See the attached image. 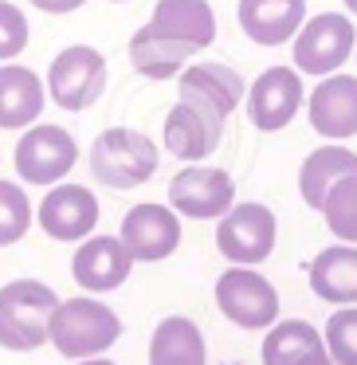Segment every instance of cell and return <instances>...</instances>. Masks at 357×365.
Listing matches in <instances>:
<instances>
[{
  "label": "cell",
  "instance_id": "6da1fadb",
  "mask_svg": "<svg viewBox=\"0 0 357 365\" xmlns=\"http://www.w3.org/2000/svg\"><path fill=\"white\" fill-rule=\"evenodd\" d=\"M122 338V318L114 307L98 302L95 294L79 299H59L56 314L48 326V341L71 361L83 357H103L114 341Z\"/></svg>",
  "mask_w": 357,
  "mask_h": 365
},
{
  "label": "cell",
  "instance_id": "7a4b0ae2",
  "mask_svg": "<svg viewBox=\"0 0 357 365\" xmlns=\"http://www.w3.org/2000/svg\"><path fill=\"white\" fill-rule=\"evenodd\" d=\"M59 294L40 279H12L0 287V346L12 354H32L48 346V326Z\"/></svg>",
  "mask_w": 357,
  "mask_h": 365
},
{
  "label": "cell",
  "instance_id": "3957f363",
  "mask_svg": "<svg viewBox=\"0 0 357 365\" xmlns=\"http://www.w3.org/2000/svg\"><path fill=\"white\" fill-rule=\"evenodd\" d=\"M157 173V142L142 130L110 126L90 145V177L106 189H138Z\"/></svg>",
  "mask_w": 357,
  "mask_h": 365
},
{
  "label": "cell",
  "instance_id": "277c9868",
  "mask_svg": "<svg viewBox=\"0 0 357 365\" xmlns=\"http://www.w3.org/2000/svg\"><path fill=\"white\" fill-rule=\"evenodd\" d=\"M357 48V28L346 12H318L306 16V24L299 28V36L291 40L294 67L310 79H326V75L341 71L353 59Z\"/></svg>",
  "mask_w": 357,
  "mask_h": 365
},
{
  "label": "cell",
  "instance_id": "5b68a950",
  "mask_svg": "<svg viewBox=\"0 0 357 365\" xmlns=\"http://www.w3.org/2000/svg\"><path fill=\"white\" fill-rule=\"evenodd\" d=\"M106 56L90 43H71L63 48L48 67V98L59 106V110L83 114L103 98L106 91Z\"/></svg>",
  "mask_w": 357,
  "mask_h": 365
},
{
  "label": "cell",
  "instance_id": "8992f818",
  "mask_svg": "<svg viewBox=\"0 0 357 365\" xmlns=\"http://www.w3.org/2000/svg\"><path fill=\"white\" fill-rule=\"evenodd\" d=\"M279 240V220L267 205L259 200H244L232 205L228 212L216 220V252L236 267H259L271 259Z\"/></svg>",
  "mask_w": 357,
  "mask_h": 365
},
{
  "label": "cell",
  "instance_id": "52a82bcc",
  "mask_svg": "<svg viewBox=\"0 0 357 365\" xmlns=\"http://www.w3.org/2000/svg\"><path fill=\"white\" fill-rule=\"evenodd\" d=\"M216 307L239 330H271L279 322V291L263 271L255 267H236L220 271L216 279Z\"/></svg>",
  "mask_w": 357,
  "mask_h": 365
},
{
  "label": "cell",
  "instance_id": "ba28073f",
  "mask_svg": "<svg viewBox=\"0 0 357 365\" xmlns=\"http://www.w3.org/2000/svg\"><path fill=\"white\" fill-rule=\"evenodd\" d=\"M224 126H228V118H224L220 110H212V106L200 103V98L181 95L165 114L161 142H165V150L173 153L177 161L197 165V161H208L216 150H220Z\"/></svg>",
  "mask_w": 357,
  "mask_h": 365
},
{
  "label": "cell",
  "instance_id": "9c48e42d",
  "mask_svg": "<svg viewBox=\"0 0 357 365\" xmlns=\"http://www.w3.org/2000/svg\"><path fill=\"white\" fill-rule=\"evenodd\" d=\"M12 161H16V173L24 185H43V189H51V185H59L75 169V161H79V142H75L63 126H51V122L28 126L16 142Z\"/></svg>",
  "mask_w": 357,
  "mask_h": 365
},
{
  "label": "cell",
  "instance_id": "30bf717a",
  "mask_svg": "<svg viewBox=\"0 0 357 365\" xmlns=\"http://www.w3.org/2000/svg\"><path fill=\"white\" fill-rule=\"evenodd\" d=\"M247 106V118L259 134H279L286 130L299 110L306 106V83H302V71L299 67H267V71L255 75L252 91L244 98Z\"/></svg>",
  "mask_w": 357,
  "mask_h": 365
},
{
  "label": "cell",
  "instance_id": "8fae6325",
  "mask_svg": "<svg viewBox=\"0 0 357 365\" xmlns=\"http://www.w3.org/2000/svg\"><path fill=\"white\" fill-rule=\"evenodd\" d=\"M236 205V181L220 165H185L169 181V208L185 220H220Z\"/></svg>",
  "mask_w": 357,
  "mask_h": 365
},
{
  "label": "cell",
  "instance_id": "7c38bea8",
  "mask_svg": "<svg viewBox=\"0 0 357 365\" xmlns=\"http://www.w3.org/2000/svg\"><path fill=\"white\" fill-rule=\"evenodd\" d=\"M103 216L98 208V197L87 189V185L75 181H59L48 189V197L36 208V220L59 244H83L87 236H95V224Z\"/></svg>",
  "mask_w": 357,
  "mask_h": 365
},
{
  "label": "cell",
  "instance_id": "4fadbf2b",
  "mask_svg": "<svg viewBox=\"0 0 357 365\" xmlns=\"http://www.w3.org/2000/svg\"><path fill=\"white\" fill-rule=\"evenodd\" d=\"M118 240L134 255V263H161L181 247V216L169 205L145 200V205H134L122 216Z\"/></svg>",
  "mask_w": 357,
  "mask_h": 365
},
{
  "label": "cell",
  "instance_id": "5bb4252c",
  "mask_svg": "<svg viewBox=\"0 0 357 365\" xmlns=\"http://www.w3.org/2000/svg\"><path fill=\"white\" fill-rule=\"evenodd\" d=\"M306 118L310 130L326 142H349L357 138V75L333 71L314 83L306 95Z\"/></svg>",
  "mask_w": 357,
  "mask_h": 365
},
{
  "label": "cell",
  "instance_id": "9a60e30c",
  "mask_svg": "<svg viewBox=\"0 0 357 365\" xmlns=\"http://www.w3.org/2000/svg\"><path fill=\"white\" fill-rule=\"evenodd\" d=\"M134 271V255L118 236H87L71 255V275L87 294H110Z\"/></svg>",
  "mask_w": 357,
  "mask_h": 365
},
{
  "label": "cell",
  "instance_id": "2e32d148",
  "mask_svg": "<svg viewBox=\"0 0 357 365\" xmlns=\"http://www.w3.org/2000/svg\"><path fill=\"white\" fill-rule=\"evenodd\" d=\"M236 20L259 48H283L306 24V0H239Z\"/></svg>",
  "mask_w": 357,
  "mask_h": 365
},
{
  "label": "cell",
  "instance_id": "e0dca14e",
  "mask_svg": "<svg viewBox=\"0 0 357 365\" xmlns=\"http://www.w3.org/2000/svg\"><path fill=\"white\" fill-rule=\"evenodd\" d=\"M150 28L165 40H177L197 56L216 43V12L208 0H157Z\"/></svg>",
  "mask_w": 357,
  "mask_h": 365
},
{
  "label": "cell",
  "instance_id": "ac0fdd59",
  "mask_svg": "<svg viewBox=\"0 0 357 365\" xmlns=\"http://www.w3.org/2000/svg\"><path fill=\"white\" fill-rule=\"evenodd\" d=\"M43 103H48V83L32 67H20L16 59L0 67V130L36 126Z\"/></svg>",
  "mask_w": 357,
  "mask_h": 365
},
{
  "label": "cell",
  "instance_id": "d6986e66",
  "mask_svg": "<svg viewBox=\"0 0 357 365\" xmlns=\"http://www.w3.org/2000/svg\"><path fill=\"white\" fill-rule=\"evenodd\" d=\"M177 91L189 95V98L208 103L212 110H220L224 118H232L247 98L244 75H239L236 67H228V63H192V67H185V71L177 75Z\"/></svg>",
  "mask_w": 357,
  "mask_h": 365
},
{
  "label": "cell",
  "instance_id": "ffe728a7",
  "mask_svg": "<svg viewBox=\"0 0 357 365\" xmlns=\"http://www.w3.org/2000/svg\"><path fill=\"white\" fill-rule=\"evenodd\" d=\"M310 291L333 307H357V244H330L306 271Z\"/></svg>",
  "mask_w": 357,
  "mask_h": 365
},
{
  "label": "cell",
  "instance_id": "44dd1931",
  "mask_svg": "<svg viewBox=\"0 0 357 365\" xmlns=\"http://www.w3.org/2000/svg\"><path fill=\"white\" fill-rule=\"evenodd\" d=\"M357 173V153L346 150V145L330 142V145H318L314 153H306V161L299 165V197L306 208L322 212L326 205V192L333 189L338 181Z\"/></svg>",
  "mask_w": 357,
  "mask_h": 365
},
{
  "label": "cell",
  "instance_id": "7402d4cb",
  "mask_svg": "<svg viewBox=\"0 0 357 365\" xmlns=\"http://www.w3.org/2000/svg\"><path fill=\"white\" fill-rule=\"evenodd\" d=\"M150 365H208L205 334L192 318L169 314L150 334Z\"/></svg>",
  "mask_w": 357,
  "mask_h": 365
},
{
  "label": "cell",
  "instance_id": "603a6c76",
  "mask_svg": "<svg viewBox=\"0 0 357 365\" xmlns=\"http://www.w3.org/2000/svg\"><path fill=\"white\" fill-rule=\"evenodd\" d=\"M130 63L142 79H153V83H165V79H177L185 71V63L192 59V51L177 40H165L157 36L150 24H142L134 36H130Z\"/></svg>",
  "mask_w": 357,
  "mask_h": 365
},
{
  "label": "cell",
  "instance_id": "cb8c5ba5",
  "mask_svg": "<svg viewBox=\"0 0 357 365\" xmlns=\"http://www.w3.org/2000/svg\"><path fill=\"white\" fill-rule=\"evenodd\" d=\"M322 220L330 228V236L338 244H357V173L338 181L330 192H326L322 205Z\"/></svg>",
  "mask_w": 357,
  "mask_h": 365
},
{
  "label": "cell",
  "instance_id": "d4e9b609",
  "mask_svg": "<svg viewBox=\"0 0 357 365\" xmlns=\"http://www.w3.org/2000/svg\"><path fill=\"white\" fill-rule=\"evenodd\" d=\"M28 228H32V200H28L24 185L0 181V247L20 244Z\"/></svg>",
  "mask_w": 357,
  "mask_h": 365
},
{
  "label": "cell",
  "instance_id": "484cf974",
  "mask_svg": "<svg viewBox=\"0 0 357 365\" xmlns=\"http://www.w3.org/2000/svg\"><path fill=\"white\" fill-rule=\"evenodd\" d=\"M333 365H357V307H338L322 326Z\"/></svg>",
  "mask_w": 357,
  "mask_h": 365
},
{
  "label": "cell",
  "instance_id": "4316f807",
  "mask_svg": "<svg viewBox=\"0 0 357 365\" xmlns=\"http://www.w3.org/2000/svg\"><path fill=\"white\" fill-rule=\"evenodd\" d=\"M28 48V16L24 9L0 0V63H12Z\"/></svg>",
  "mask_w": 357,
  "mask_h": 365
},
{
  "label": "cell",
  "instance_id": "83f0119b",
  "mask_svg": "<svg viewBox=\"0 0 357 365\" xmlns=\"http://www.w3.org/2000/svg\"><path fill=\"white\" fill-rule=\"evenodd\" d=\"M40 12H51V16H67V12H75V9H83L87 0H32Z\"/></svg>",
  "mask_w": 357,
  "mask_h": 365
},
{
  "label": "cell",
  "instance_id": "f1b7e54d",
  "mask_svg": "<svg viewBox=\"0 0 357 365\" xmlns=\"http://www.w3.org/2000/svg\"><path fill=\"white\" fill-rule=\"evenodd\" d=\"M75 365H114V361H106V357H83V361H75Z\"/></svg>",
  "mask_w": 357,
  "mask_h": 365
},
{
  "label": "cell",
  "instance_id": "f546056e",
  "mask_svg": "<svg viewBox=\"0 0 357 365\" xmlns=\"http://www.w3.org/2000/svg\"><path fill=\"white\" fill-rule=\"evenodd\" d=\"M341 4H346V12H353V16H357V0H341Z\"/></svg>",
  "mask_w": 357,
  "mask_h": 365
},
{
  "label": "cell",
  "instance_id": "4dcf8cb0",
  "mask_svg": "<svg viewBox=\"0 0 357 365\" xmlns=\"http://www.w3.org/2000/svg\"><path fill=\"white\" fill-rule=\"evenodd\" d=\"M353 63H357V48H353Z\"/></svg>",
  "mask_w": 357,
  "mask_h": 365
},
{
  "label": "cell",
  "instance_id": "1f68e13d",
  "mask_svg": "<svg viewBox=\"0 0 357 365\" xmlns=\"http://www.w3.org/2000/svg\"><path fill=\"white\" fill-rule=\"evenodd\" d=\"M114 4H126V0H114Z\"/></svg>",
  "mask_w": 357,
  "mask_h": 365
}]
</instances>
